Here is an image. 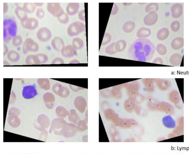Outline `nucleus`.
<instances>
[{
	"instance_id": "nucleus-1",
	"label": "nucleus",
	"mask_w": 189,
	"mask_h": 154,
	"mask_svg": "<svg viewBox=\"0 0 189 154\" xmlns=\"http://www.w3.org/2000/svg\"><path fill=\"white\" fill-rule=\"evenodd\" d=\"M153 52V46L150 40L145 39H138L130 45L128 54L130 59L147 62L151 59Z\"/></svg>"
},
{
	"instance_id": "nucleus-2",
	"label": "nucleus",
	"mask_w": 189,
	"mask_h": 154,
	"mask_svg": "<svg viewBox=\"0 0 189 154\" xmlns=\"http://www.w3.org/2000/svg\"><path fill=\"white\" fill-rule=\"evenodd\" d=\"M17 25L16 22L13 19H5L3 21V39L9 41L17 35Z\"/></svg>"
},
{
	"instance_id": "nucleus-3",
	"label": "nucleus",
	"mask_w": 189,
	"mask_h": 154,
	"mask_svg": "<svg viewBox=\"0 0 189 154\" xmlns=\"http://www.w3.org/2000/svg\"><path fill=\"white\" fill-rule=\"evenodd\" d=\"M47 54L40 53L36 54H29L26 58L25 63L27 65H39L44 64L48 61Z\"/></svg>"
},
{
	"instance_id": "nucleus-4",
	"label": "nucleus",
	"mask_w": 189,
	"mask_h": 154,
	"mask_svg": "<svg viewBox=\"0 0 189 154\" xmlns=\"http://www.w3.org/2000/svg\"><path fill=\"white\" fill-rule=\"evenodd\" d=\"M86 30L84 23L80 21H75L71 23L67 28V33L71 37H73L83 32Z\"/></svg>"
},
{
	"instance_id": "nucleus-5",
	"label": "nucleus",
	"mask_w": 189,
	"mask_h": 154,
	"mask_svg": "<svg viewBox=\"0 0 189 154\" xmlns=\"http://www.w3.org/2000/svg\"><path fill=\"white\" fill-rule=\"evenodd\" d=\"M39 49L38 44L35 42L32 39H26L23 44L22 52L24 54H27L28 52H37Z\"/></svg>"
},
{
	"instance_id": "nucleus-6",
	"label": "nucleus",
	"mask_w": 189,
	"mask_h": 154,
	"mask_svg": "<svg viewBox=\"0 0 189 154\" xmlns=\"http://www.w3.org/2000/svg\"><path fill=\"white\" fill-rule=\"evenodd\" d=\"M47 9L51 15L57 18L64 12L60 3H48Z\"/></svg>"
},
{
	"instance_id": "nucleus-7",
	"label": "nucleus",
	"mask_w": 189,
	"mask_h": 154,
	"mask_svg": "<svg viewBox=\"0 0 189 154\" xmlns=\"http://www.w3.org/2000/svg\"><path fill=\"white\" fill-rule=\"evenodd\" d=\"M52 36L50 30L46 27L41 28L36 33V36L39 41L46 42L49 41Z\"/></svg>"
},
{
	"instance_id": "nucleus-8",
	"label": "nucleus",
	"mask_w": 189,
	"mask_h": 154,
	"mask_svg": "<svg viewBox=\"0 0 189 154\" xmlns=\"http://www.w3.org/2000/svg\"><path fill=\"white\" fill-rule=\"evenodd\" d=\"M22 27L26 29L33 30L38 27L39 22L38 19L34 17H29L22 21H21Z\"/></svg>"
},
{
	"instance_id": "nucleus-9",
	"label": "nucleus",
	"mask_w": 189,
	"mask_h": 154,
	"mask_svg": "<svg viewBox=\"0 0 189 154\" xmlns=\"http://www.w3.org/2000/svg\"><path fill=\"white\" fill-rule=\"evenodd\" d=\"M38 94L36 88L34 85H27L24 87L22 91V95L26 99L34 98Z\"/></svg>"
},
{
	"instance_id": "nucleus-10",
	"label": "nucleus",
	"mask_w": 189,
	"mask_h": 154,
	"mask_svg": "<svg viewBox=\"0 0 189 154\" xmlns=\"http://www.w3.org/2000/svg\"><path fill=\"white\" fill-rule=\"evenodd\" d=\"M62 55L64 57L69 58L73 57L77 54V50L73 46L68 45L65 46L61 51Z\"/></svg>"
},
{
	"instance_id": "nucleus-11",
	"label": "nucleus",
	"mask_w": 189,
	"mask_h": 154,
	"mask_svg": "<svg viewBox=\"0 0 189 154\" xmlns=\"http://www.w3.org/2000/svg\"><path fill=\"white\" fill-rule=\"evenodd\" d=\"M53 49L56 51H60L65 47V43L63 39L59 36L55 37L51 41Z\"/></svg>"
},
{
	"instance_id": "nucleus-12",
	"label": "nucleus",
	"mask_w": 189,
	"mask_h": 154,
	"mask_svg": "<svg viewBox=\"0 0 189 154\" xmlns=\"http://www.w3.org/2000/svg\"><path fill=\"white\" fill-rule=\"evenodd\" d=\"M162 123L168 129H174L176 126V122L170 115H167L162 118Z\"/></svg>"
},
{
	"instance_id": "nucleus-13",
	"label": "nucleus",
	"mask_w": 189,
	"mask_h": 154,
	"mask_svg": "<svg viewBox=\"0 0 189 154\" xmlns=\"http://www.w3.org/2000/svg\"><path fill=\"white\" fill-rule=\"evenodd\" d=\"M80 5L78 3H70L67 5L66 8L67 13L70 16H74L78 13Z\"/></svg>"
},
{
	"instance_id": "nucleus-14",
	"label": "nucleus",
	"mask_w": 189,
	"mask_h": 154,
	"mask_svg": "<svg viewBox=\"0 0 189 154\" xmlns=\"http://www.w3.org/2000/svg\"><path fill=\"white\" fill-rule=\"evenodd\" d=\"M16 8L15 10V13L17 18L21 21L25 20L28 18L27 13L23 9V6L20 5V3H16Z\"/></svg>"
},
{
	"instance_id": "nucleus-15",
	"label": "nucleus",
	"mask_w": 189,
	"mask_h": 154,
	"mask_svg": "<svg viewBox=\"0 0 189 154\" xmlns=\"http://www.w3.org/2000/svg\"><path fill=\"white\" fill-rule=\"evenodd\" d=\"M156 14L153 12H150L144 17V24L147 26H151L155 24L157 20Z\"/></svg>"
},
{
	"instance_id": "nucleus-16",
	"label": "nucleus",
	"mask_w": 189,
	"mask_h": 154,
	"mask_svg": "<svg viewBox=\"0 0 189 154\" xmlns=\"http://www.w3.org/2000/svg\"><path fill=\"white\" fill-rule=\"evenodd\" d=\"M151 31L149 28L142 27L138 30L136 33V36L139 39H145L150 36Z\"/></svg>"
},
{
	"instance_id": "nucleus-17",
	"label": "nucleus",
	"mask_w": 189,
	"mask_h": 154,
	"mask_svg": "<svg viewBox=\"0 0 189 154\" xmlns=\"http://www.w3.org/2000/svg\"><path fill=\"white\" fill-rule=\"evenodd\" d=\"M7 58L12 62H16L20 59V54L15 50H11L7 54Z\"/></svg>"
},
{
	"instance_id": "nucleus-18",
	"label": "nucleus",
	"mask_w": 189,
	"mask_h": 154,
	"mask_svg": "<svg viewBox=\"0 0 189 154\" xmlns=\"http://www.w3.org/2000/svg\"><path fill=\"white\" fill-rule=\"evenodd\" d=\"M135 23L133 21H128L123 24L122 29L125 33L131 32L135 29Z\"/></svg>"
},
{
	"instance_id": "nucleus-19",
	"label": "nucleus",
	"mask_w": 189,
	"mask_h": 154,
	"mask_svg": "<svg viewBox=\"0 0 189 154\" xmlns=\"http://www.w3.org/2000/svg\"><path fill=\"white\" fill-rule=\"evenodd\" d=\"M72 45L76 50L82 49L84 45L83 40L78 37L74 38L72 40Z\"/></svg>"
},
{
	"instance_id": "nucleus-20",
	"label": "nucleus",
	"mask_w": 189,
	"mask_h": 154,
	"mask_svg": "<svg viewBox=\"0 0 189 154\" xmlns=\"http://www.w3.org/2000/svg\"><path fill=\"white\" fill-rule=\"evenodd\" d=\"M126 46L127 43L126 41L123 40H120L116 42L115 49L117 52H122L125 50Z\"/></svg>"
},
{
	"instance_id": "nucleus-21",
	"label": "nucleus",
	"mask_w": 189,
	"mask_h": 154,
	"mask_svg": "<svg viewBox=\"0 0 189 154\" xmlns=\"http://www.w3.org/2000/svg\"><path fill=\"white\" fill-rule=\"evenodd\" d=\"M38 83L41 88L48 90L50 88V82L49 79L45 78L38 79Z\"/></svg>"
},
{
	"instance_id": "nucleus-22",
	"label": "nucleus",
	"mask_w": 189,
	"mask_h": 154,
	"mask_svg": "<svg viewBox=\"0 0 189 154\" xmlns=\"http://www.w3.org/2000/svg\"><path fill=\"white\" fill-rule=\"evenodd\" d=\"M36 6L34 3H26L23 5V9L29 13H33L36 9Z\"/></svg>"
},
{
	"instance_id": "nucleus-23",
	"label": "nucleus",
	"mask_w": 189,
	"mask_h": 154,
	"mask_svg": "<svg viewBox=\"0 0 189 154\" xmlns=\"http://www.w3.org/2000/svg\"><path fill=\"white\" fill-rule=\"evenodd\" d=\"M23 42V38L20 35H17L12 38V43L14 47H19L22 45Z\"/></svg>"
},
{
	"instance_id": "nucleus-24",
	"label": "nucleus",
	"mask_w": 189,
	"mask_h": 154,
	"mask_svg": "<svg viewBox=\"0 0 189 154\" xmlns=\"http://www.w3.org/2000/svg\"><path fill=\"white\" fill-rule=\"evenodd\" d=\"M115 43L116 42H113V43H111L106 47L105 51L107 54L113 55L116 54L117 53V52L115 50Z\"/></svg>"
},
{
	"instance_id": "nucleus-25",
	"label": "nucleus",
	"mask_w": 189,
	"mask_h": 154,
	"mask_svg": "<svg viewBox=\"0 0 189 154\" xmlns=\"http://www.w3.org/2000/svg\"><path fill=\"white\" fill-rule=\"evenodd\" d=\"M57 19L60 22L63 24H67L69 21V17L66 13H64L57 17Z\"/></svg>"
},
{
	"instance_id": "nucleus-26",
	"label": "nucleus",
	"mask_w": 189,
	"mask_h": 154,
	"mask_svg": "<svg viewBox=\"0 0 189 154\" xmlns=\"http://www.w3.org/2000/svg\"><path fill=\"white\" fill-rule=\"evenodd\" d=\"M112 40V36L109 33L106 32L104 34L103 40L102 43V45H107Z\"/></svg>"
},
{
	"instance_id": "nucleus-27",
	"label": "nucleus",
	"mask_w": 189,
	"mask_h": 154,
	"mask_svg": "<svg viewBox=\"0 0 189 154\" xmlns=\"http://www.w3.org/2000/svg\"><path fill=\"white\" fill-rule=\"evenodd\" d=\"M36 15L37 18L39 19H43L44 17H45V11H44L43 9L38 8L36 10Z\"/></svg>"
},
{
	"instance_id": "nucleus-28",
	"label": "nucleus",
	"mask_w": 189,
	"mask_h": 154,
	"mask_svg": "<svg viewBox=\"0 0 189 154\" xmlns=\"http://www.w3.org/2000/svg\"><path fill=\"white\" fill-rule=\"evenodd\" d=\"M64 63V60L62 58L59 57L55 58L52 62V64H63Z\"/></svg>"
},
{
	"instance_id": "nucleus-29",
	"label": "nucleus",
	"mask_w": 189,
	"mask_h": 154,
	"mask_svg": "<svg viewBox=\"0 0 189 154\" xmlns=\"http://www.w3.org/2000/svg\"><path fill=\"white\" fill-rule=\"evenodd\" d=\"M78 17L79 20L83 21V22L85 21V11L84 9L81 10L79 12Z\"/></svg>"
},
{
	"instance_id": "nucleus-30",
	"label": "nucleus",
	"mask_w": 189,
	"mask_h": 154,
	"mask_svg": "<svg viewBox=\"0 0 189 154\" xmlns=\"http://www.w3.org/2000/svg\"><path fill=\"white\" fill-rule=\"evenodd\" d=\"M118 11H119V7H118L117 4L116 3H114L112 11H111V15H116L118 13Z\"/></svg>"
},
{
	"instance_id": "nucleus-31",
	"label": "nucleus",
	"mask_w": 189,
	"mask_h": 154,
	"mask_svg": "<svg viewBox=\"0 0 189 154\" xmlns=\"http://www.w3.org/2000/svg\"><path fill=\"white\" fill-rule=\"evenodd\" d=\"M9 10V5L7 3H3V13L5 14L8 12Z\"/></svg>"
},
{
	"instance_id": "nucleus-32",
	"label": "nucleus",
	"mask_w": 189,
	"mask_h": 154,
	"mask_svg": "<svg viewBox=\"0 0 189 154\" xmlns=\"http://www.w3.org/2000/svg\"><path fill=\"white\" fill-rule=\"evenodd\" d=\"M8 47L4 44L3 45V55L5 56L6 54H8Z\"/></svg>"
},
{
	"instance_id": "nucleus-33",
	"label": "nucleus",
	"mask_w": 189,
	"mask_h": 154,
	"mask_svg": "<svg viewBox=\"0 0 189 154\" xmlns=\"http://www.w3.org/2000/svg\"><path fill=\"white\" fill-rule=\"evenodd\" d=\"M80 62L77 59H73L69 62V64H78L80 63Z\"/></svg>"
},
{
	"instance_id": "nucleus-34",
	"label": "nucleus",
	"mask_w": 189,
	"mask_h": 154,
	"mask_svg": "<svg viewBox=\"0 0 189 154\" xmlns=\"http://www.w3.org/2000/svg\"><path fill=\"white\" fill-rule=\"evenodd\" d=\"M3 65L4 66H10V64L6 60L3 61Z\"/></svg>"
},
{
	"instance_id": "nucleus-35",
	"label": "nucleus",
	"mask_w": 189,
	"mask_h": 154,
	"mask_svg": "<svg viewBox=\"0 0 189 154\" xmlns=\"http://www.w3.org/2000/svg\"><path fill=\"white\" fill-rule=\"evenodd\" d=\"M34 4H35V5H36V6L41 7V6H43V5L44 4V3H34Z\"/></svg>"
},
{
	"instance_id": "nucleus-36",
	"label": "nucleus",
	"mask_w": 189,
	"mask_h": 154,
	"mask_svg": "<svg viewBox=\"0 0 189 154\" xmlns=\"http://www.w3.org/2000/svg\"><path fill=\"white\" fill-rule=\"evenodd\" d=\"M132 3H123V5L125 6H129V5H132Z\"/></svg>"
}]
</instances>
